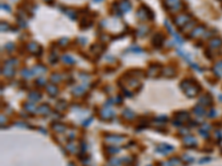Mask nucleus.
I'll use <instances>...</instances> for the list:
<instances>
[{"mask_svg": "<svg viewBox=\"0 0 222 166\" xmlns=\"http://www.w3.org/2000/svg\"><path fill=\"white\" fill-rule=\"evenodd\" d=\"M204 29H206V28H204L203 26L197 27L195 29H193V30L191 31V33H190V37H199L200 34L206 32V30H204Z\"/></svg>", "mask_w": 222, "mask_h": 166, "instance_id": "20e7f679", "label": "nucleus"}, {"mask_svg": "<svg viewBox=\"0 0 222 166\" xmlns=\"http://www.w3.org/2000/svg\"><path fill=\"white\" fill-rule=\"evenodd\" d=\"M210 48L211 49H217V48H220L222 46V39L220 38H214L210 41Z\"/></svg>", "mask_w": 222, "mask_h": 166, "instance_id": "39448f33", "label": "nucleus"}, {"mask_svg": "<svg viewBox=\"0 0 222 166\" xmlns=\"http://www.w3.org/2000/svg\"><path fill=\"white\" fill-rule=\"evenodd\" d=\"M94 1H100V0H94Z\"/></svg>", "mask_w": 222, "mask_h": 166, "instance_id": "4468645a", "label": "nucleus"}, {"mask_svg": "<svg viewBox=\"0 0 222 166\" xmlns=\"http://www.w3.org/2000/svg\"><path fill=\"white\" fill-rule=\"evenodd\" d=\"M46 1H49V0H46Z\"/></svg>", "mask_w": 222, "mask_h": 166, "instance_id": "2eb2a0df", "label": "nucleus"}, {"mask_svg": "<svg viewBox=\"0 0 222 166\" xmlns=\"http://www.w3.org/2000/svg\"><path fill=\"white\" fill-rule=\"evenodd\" d=\"M22 73H23V75H25L26 78H28V77H30V74H31L32 72H31V71H29V70H27V69H25V70L22 71ZM31 75H32V74H31Z\"/></svg>", "mask_w": 222, "mask_h": 166, "instance_id": "9b49d317", "label": "nucleus"}, {"mask_svg": "<svg viewBox=\"0 0 222 166\" xmlns=\"http://www.w3.org/2000/svg\"><path fill=\"white\" fill-rule=\"evenodd\" d=\"M189 21H190V17L188 14H180L178 16L177 18H175V23L178 28L181 29L182 27H184L186 25H188Z\"/></svg>", "mask_w": 222, "mask_h": 166, "instance_id": "f257e3e1", "label": "nucleus"}, {"mask_svg": "<svg viewBox=\"0 0 222 166\" xmlns=\"http://www.w3.org/2000/svg\"><path fill=\"white\" fill-rule=\"evenodd\" d=\"M14 73V69H11V66H6L5 70H3V74H5V75H7V77H11Z\"/></svg>", "mask_w": 222, "mask_h": 166, "instance_id": "0eeeda50", "label": "nucleus"}, {"mask_svg": "<svg viewBox=\"0 0 222 166\" xmlns=\"http://www.w3.org/2000/svg\"><path fill=\"white\" fill-rule=\"evenodd\" d=\"M1 7H2V9H6L7 11H10V8H9V7H8L7 5H2Z\"/></svg>", "mask_w": 222, "mask_h": 166, "instance_id": "ddd939ff", "label": "nucleus"}, {"mask_svg": "<svg viewBox=\"0 0 222 166\" xmlns=\"http://www.w3.org/2000/svg\"><path fill=\"white\" fill-rule=\"evenodd\" d=\"M120 9H121L122 11H124V12L129 11V10L131 9L130 2H129V1H122L121 3H120Z\"/></svg>", "mask_w": 222, "mask_h": 166, "instance_id": "423d86ee", "label": "nucleus"}, {"mask_svg": "<svg viewBox=\"0 0 222 166\" xmlns=\"http://www.w3.org/2000/svg\"><path fill=\"white\" fill-rule=\"evenodd\" d=\"M63 61H65L66 63H74V62H76L70 55H63Z\"/></svg>", "mask_w": 222, "mask_h": 166, "instance_id": "1a4fd4ad", "label": "nucleus"}, {"mask_svg": "<svg viewBox=\"0 0 222 166\" xmlns=\"http://www.w3.org/2000/svg\"><path fill=\"white\" fill-rule=\"evenodd\" d=\"M163 41H164V37H163V34L161 33H157L155 37H153V44L155 46H161L162 43H163Z\"/></svg>", "mask_w": 222, "mask_h": 166, "instance_id": "7ed1b4c3", "label": "nucleus"}, {"mask_svg": "<svg viewBox=\"0 0 222 166\" xmlns=\"http://www.w3.org/2000/svg\"><path fill=\"white\" fill-rule=\"evenodd\" d=\"M214 70L219 75H222V61H219L214 66Z\"/></svg>", "mask_w": 222, "mask_h": 166, "instance_id": "6e6552de", "label": "nucleus"}, {"mask_svg": "<svg viewBox=\"0 0 222 166\" xmlns=\"http://www.w3.org/2000/svg\"><path fill=\"white\" fill-rule=\"evenodd\" d=\"M70 17V18H72V19H74L76 18V13H74V11H70V10H68L67 12H66Z\"/></svg>", "mask_w": 222, "mask_h": 166, "instance_id": "f8f14e48", "label": "nucleus"}, {"mask_svg": "<svg viewBox=\"0 0 222 166\" xmlns=\"http://www.w3.org/2000/svg\"><path fill=\"white\" fill-rule=\"evenodd\" d=\"M148 32V29L147 28H142V29H140L139 31H138V34L139 36H142V34H144V33H147Z\"/></svg>", "mask_w": 222, "mask_h": 166, "instance_id": "9d476101", "label": "nucleus"}, {"mask_svg": "<svg viewBox=\"0 0 222 166\" xmlns=\"http://www.w3.org/2000/svg\"><path fill=\"white\" fill-rule=\"evenodd\" d=\"M28 50L34 55H38V54L41 53V46H38L36 42H31V43L28 44Z\"/></svg>", "mask_w": 222, "mask_h": 166, "instance_id": "f03ea898", "label": "nucleus"}]
</instances>
